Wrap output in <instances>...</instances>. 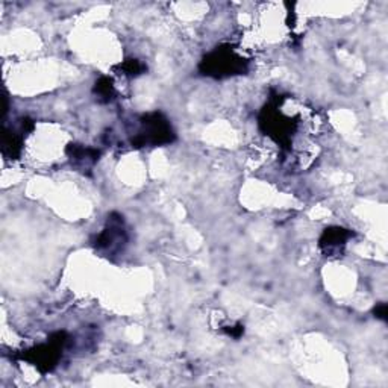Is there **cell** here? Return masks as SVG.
<instances>
[{"instance_id":"6da1fadb","label":"cell","mask_w":388,"mask_h":388,"mask_svg":"<svg viewBox=\"0 0 388 388\" xmlns=\"http://www.w3.org/2000/svg\"><path fill=\"white\" fill-rule=\"evenodd\" d=\"M176 133L173 131L170 122L165 118L164 114L158 113H147L140 117V129L132 137L131 142L132 147H156L165 146L175 141Z\"/></svg>"},{"instance_id":"7a4b0ae2","label":"cell","mask_w":388,"mask_h":388,"mask_svg":"<svg viewBox=\"0 0 388 388\" xmlns=\"http://www.w3.org/2000/svg\"><path fill=\"white\" fill-rule=\"evenodd\" d=\"M70 343V335L66 331H57L47 340V343L37 344L33 349H28L21 353V358L35 366L39 373H50L58 366V362Z\"/></svg>"},{"instance_id":"3957f363","label":"cell","mask_w":388,"mask_h":388,"mask_svg":"<svg viewBox=\"0 0 388 388\" xmlns=\"http://www.w3.org/2000/svg\"><path fill=\"white\" fill-rule=\"evenodd\" d=\"M246 67V61L231 46L217 47L216 50L208 53L201 62L202 73L217 79L241 75Z\"/></svg>"},{"instance_id":"277c9868","label":"cell","mask_w":388,"mask_h":388,"mask_svg":"<svg viewBox=\"0 0 388 388\" xmlns=\"http://www.w3.org/2000/svg\"><path fill=\"white\" fill-rule=\"evenodd\" d=\"M126 243H128V234H126L123 216L113 212L108 217L104 231L94 240V246H96L99 252H105L107 255H113V253L118 250H123Z\"/></svg>"},{"instance_id":"5b68a950","label":"cell","mask_w":388,"mask_h":388,"mask_svg":"<svg viewBox=\"0 0 388 388\" xmlns=\"http://www.w3.org/2000/svg\"><path fill=\"white\" fill-rule=\"evenodd\" d=\"M352 235L353 232H351L349 229L338 228V226L326 228L319 240V248L324 253H328V255H332V253L342 250Z\"/></svg>"},{"instance_id":"8992f818","label":"cell","mask_w":388,"mask_h":388,"mask_svg":"<svg viewBox=\"0 0 388 388\" xmlns=\"http://www.w3.org/2000/svg\"><path fill=\"white\" fill-rule=\"evenodd\" d=\"M67 154L70 156L71 161H75V164H79L81 167L86 169L90 167V165L96 164L100 152L98 149H93V147H85V146H68L67 147Z\"/></svg>"},{"instance_id":"52a82bcc","label":"cell","mask_w":388,"mask_h":388,"mask_svg":"<svg viewBox=\"0 0 388 388\" xmlns=\"http://www.w3.org/2000/svg\"><path fill=\"white\" fill-rule=\"evenodd\" d=\"M94 94H96L98 99L100 102H111L116 96V86L113 84V81L108 76H102L96 81V85H94Z\"/></svg>"},{"instance_id":"ba28073f","label":"cell","mask_w":388,"mask_h":388,"mask_svg":"<svg viewBox=\"0 0 388 388\" xmlns=\"http://www.w3.org/2000/svg\"><path fill=\"white\" fill-rule=\"evenodd\" d=\"M120 67H122L123 75L133 76V77L142 75V71L146 70L145 64H141V62L137 61V59H128V61H124Z\"/></svg>"},{"instance_id":"9c48e42d","label":"cell","mask_w":388,"mask_h":388,"mask_svg":"<svg viewBox=\"0 0 388 388\" xmlns=\"http://www.w3.org/2000/svg\"><path fill=\"white\" fill-rule=\"evenodd\" d=\"M225 334L231 338L239 340L243 334H244V326L243 324H235V326H226L225 328Z\"/></svg>"},{"instance_id":"30bf717a","label":"cell","mask_w":388,"mask_h":388,"mask_svg":"<svg viewBox=\"0 0 388 388\" xmlns=\"http://www.w3.org/2000/svg\"><path fill=\"white\" fill-rule=\"evenodd\" d=\"M373 314H375L376 319L387 322V304H378L373 308Z\"/></svg>"}]
</instances>
